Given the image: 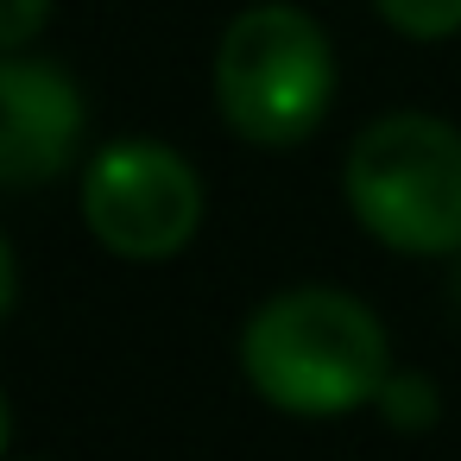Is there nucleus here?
<instances>
[{"label":"nucleus","mask_w":461,"mask_h":461,"mask_svg":"<svg viewBox=\"0 0 461 461\" xmlns=\"http://www.w3.org/2000/svg\"><path fill=\"white\" fill-rule=\"evenodd\" d=\"M240 373L285 417H341L379 404L392 379V348L379 316L354 291L291 285L247 316Z\"/></svg>","instance_id":"f257e3e1"},{"label":"nucleus","mask_w":461,"mask_h":461,"mask_svg":"<svg viewBox=\"0 0 461 461\" xmlns=\"http://www.w3.org/2000/svg\"><path fill=\"white\" fill-rule=\"evenodd\" d=\"M329 102H335V51L303 7L266 0V7L228 20L215 45V108L247 146L259 152L303 146L322 127Z\"/></svg>","instance_id":"f03ea898"},{"label":"nucleus","mask_w":461,"mask_h":461,"mask_svg":"<svg viewBox=\"0 0 461 461\" xmlns=\"http://www.w3.org/2000/svg\"><path fill=\"white\" fill-rule=\"evenodd\" d=\"M341 196L354 221L392 253H461V133L411 108L379 114L348 146Z\"/></svg>","instance_id":"7ed1b4c3"},{"label":"nucleus","mask_w":461,"mask_h":461,"mask_svg":"<svg viewBox=\"0 0 461 461\" xmlns=\"http://www.w3.org/2000/svg\"><path fill=\"white\" fill-rule=\"evenodd\" d=\"M83 221L114 259H177L203 228V177L165 140H114L83 165Z\"/></svg>","instance_id":"20e7f679"},{"label":"nucleus","mask_w":461,"mask_h":461,"mask_svg":"<svg viewBox=\"0 0 461 461\" xmlns=\"http://www.w3.org/2000/svg\"><path fill=\"white\" fill-rule=\"evenodd\" d=\"M83 89L51 58L7 51L0 64V184L32 190L51 184L83 146Z\"/></svg>","instance_id":"39448f33"},{"label":"nucleus","mask_w":461,"mask_h":461,"mask_svg":"<svg viewBox=\"0 0 461 461\" xmlns=\"http://www.w3.org/2000/svg\"><path fill=\"white\" fill-rule=\"evenodd\" d=\"M379 417H385L392 429H404V436L429 429V423L442 417V392H436V379H429V373H392L385 392H379Z\"/></svg>","instance_id":"423d86ee"},{"label":"nucleus","mask_w":461,"mask_h":461,"mask_svg":"<svg viewBox=\"0 0 461 461\" xmlns=\"http://www.w3.org/2000/svg\"><path fill=\"white\" fill-rule=\"evenodd\" d=\"M373 7L404 39H448L461 26V0H373Z\"/></svg>","instance_id":"0eeeda50"},{"label":"nucleus","mask_w":461,"mask_h":461,"mask_svg":"<svg viewBox=\"0 0 461 461\" xmlns=\"http://www.w3.org/2000/svg\"><path fill=\"white\" fill-rule=\"evenodd\" d=\"M51 20V0H0V45L7 51H26Z\"/></svg>","instance_id":"6e6552de"},{"label":"nucleus","mask_w":461,"mask_h":461,"mask_svg":"<svg viewBox=\"0 0 461 461\" xmlns=\"http://www.w3.org/2000/svg\"><path fill=\"white\" fill-rule=\"evenodd\" d=\"M448 297H455V303H461V259H455V285H448Z\"/></svg>","instance_id":"1a4fd4ad"}]
</instances>
